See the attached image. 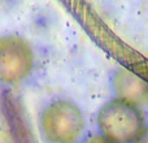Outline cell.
Masks as SVG:
<instances>
[{"label":"cell","instance_id":"6da1fadb","mask_svg":"<svg viewBox=\"0 0 148 143\" xmlns=\"http://www.w3.org/2000/svg\"><path fill=\"white\" fill-rule=\"evenodd\" d=\"M97 126L104 138L114 143H133L146 128L139 107L117 98L99 109Z\"/></svg>","mask_w":148,"mask_h":143},{"label":"cell","instance_id":"7a4b0ae2","mask_svg":"<svg viewBox=\"0 0 148 143\" xmlns=\"http://www.w3.org/2000/svg\"><path fill=\"white\" fill-rule=\"evenodd\" d=\"M84 128L82 111L68 100L49 103L40 115V130L48 143H78Z\"/></svg>","mask_w":148,"mask_h":143},{"label":"cell","instance_id":"3957f363","mask_svg":"<svg viewBox=\"0 0 148 143\" xmlns=\"http://www.w3.org/2000/svg\"><path fill=\"white\" fill-rule=\"evenodd\" d=\"M35 56L26 39L18 35L0 38V83L17 85L34 69Z\"/></svg>","mask_w":148,"mask_h":143},{"label":"cell","instance_id":"277c9868","mask_svg":"<svg viewBox=\"0 0 148 143\" xmlns=\"http://www.w3.org/2000/svg\"><path fill=\"white\" fill-rule=\"evenodd\" d=\"M113 89L117 99H122L136 107L148 104V83L133 72L126 69L117 72L113 79Z\"/></svg>","mask_w":148,"mask_h":143},{"label":"cell","instance_id":"5b68a950","mask_svg":"<svg viewBox=\"0 0 148 143\" xmlns=\"http://www.w3.org/2000/svg\"><path fill=\"white\" fill-rule=\"evenodd\" d=\"M84 143H114L112 141H109V139L104 138L103 135H95V137H91L90 139H87Z\"/></svg>","mask_w":148,"mask_h":143},{"label":"cell","instance_id":"8992f818","mask_svg":"<svg viewBox=\"0 0 148 143\" xmlns=\"http://www.w3.org/2000/svg\"><path fill=\"white\" fill-rule=\"evenodd\" d=\"M133 143H148V126L143 129V131L139 134V137Z\"/></svg>","mask_w":148,"mask_h":143}]
</instances>
